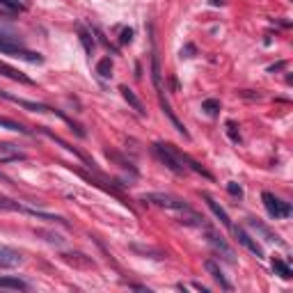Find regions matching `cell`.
<instances>
[{"mask_svg": "<svg viewBox=\"0 0 293 293\" xmlns=\"http://www.w3.org/2000/svg\"><path fill=\"white\" fill-rule=\"evenodd\" d=\"M154 152H156V156L160 158V160L168 165V170H172L174 174L184 176V174L188 172V168L184 165V160L179 158V154H176V149H174L172 144H163V142H156V144H154Z\"/></svg>", "mask_w": 293, "mask_h": 293, "instance_id": "cell-1", "label": "cell"}, {"mask_svg": "<svg viewBox=\"0 0 293 293\" xmlns=\"http://www.w3.org/2000/svg\"><path fill=\"white\" fill-rule=\"evenodd\" d=\"M261 200H264V206H266L268 216L275 218V220H280V218H288L291 216V204L288 202H282L277 195H272V192H264L261 195Z\"/></svg>", "mask_w": 293, "mask_h": 293, "instance_id": "cell-2", "label": "cell"}, {"mask_svg": "<svg viewBox=\"0 0 293 293\" xmlns=\"http://www.w3.org/2000/svg\"><path fill=\"white\" fill-rule=\"evenodd\" d=\"M142 202H149V204H154V206L168 208V211H181V208L188 206V204H186V202H181L179 197L165 195V192H149V195L142 197Z\"/></svg>", "mask_w": 293, "mask_h": 293, "instance_id": "cell-3", "label": "cell"}, {"mask_svg": "<svg viewBox=\"0 0 293 293\" xmlns=\"http://www.w3.org/2000/svg\"><path fill=\"white\" fill-rule=\"evenodd\" d=\"M206 240H208V245H211L213 250L220 252V254H222L224 259L229 261V264H234V250L229 248L227 243H224L222 236H218V234L213 232V229H206Z\"/></svg>", "mask_w": 293, "mask_h": 293, "instance_id": "cell-4", "label": "cell"}, {"mask_svg": "<svg viewBox=\"0 0 293 293\" xmlns=\"http://www.w3.org/2000/svg\"><path fill=\"white\" fill-rule=\"evenodd\" d=\"M234 234H236V238H238V243L243 245V248H248V250L252 252V254L256 256V259H264V248H261L256 240H252V236L248 232H245L243 227H232Z\"/></svg>", "mask_w": 293, "mask_h": 293, "instance_id": "cell-5", "label": "cell"}, {"mask_svg": "<svg viewBox=\"0 0 293 293\" xmlns=\"http://www.w3.org/2000/svg\"><path fill=\"white\" fill-rule=\"evenodd\" d=\"M174 213H176V222H181V224H188V227H206L204 216H200V213L192 211L190 206L181 208V211H174Z\"/></svg>", "mask_w": 293, "mask_h": 293, "instance_id": "cell-6", "label": "cell"}, {"mask_svg": "<svg viewBox=\"0 0 293 293\" xmlns=\"http://www.w3.org/2000/svg\"><path fill=\"white\" fill-rule=\"evenodd\" d=\"M23 264L21 252L12 250L7 245H0V268H16Z\"/></svg>", "mask_w": 293, "mask_h": 293, "instance_id": "cell-7", "label": "cell"}, {"mask_svg": "<svg viewBox=\"0 0 293 293\" xmlns=\"http://www.w3.org/2000/svg\"><path fill=\"white\" fill-rule=\"evenodd\" d=\"M30 7V0H0V14L5 16H16Z\"/></svg>", "mask_w": 293, "mask_h": 293, "instance_id": "cell-8", "label": "cell"}, {"mask_svg": "<svg viewBox=\"0 0 293 293\" xmlns=\"http://www.w3.org/2000/svg\"><path fill=\"white\" fill-rule=\"evenodd\" d=\"M158 101H160V108H163V112L168 114V120L172 122V126H174V128L179 130V133H181V136L186 138V140H190V133H188V130H186V126H184V124H181V122H179V117H176V114H174V110L170 108L168 98H165L163 94H158Z\"/></svg>", "mask_w": 293, "mask_h": 293, "instance_id": "cell-9", "label": "cell"}, {"mask_svg": "<svg viewBox=\"0 0 293 293\" xmlns=\"http://www.w3.org/2000/svg\"><path fill=\"white\" fill-rule=\"evenodd\" d=\"M0 76L10 78V80H16V82H23V85H34V82H32V78H28L26 74H21L18 69L10 66L7 62H0Z\"/></svg>", "mask_w": 293, "mask_h": 293, "instance_id": "cell-10", "label": "cell"}, {"mask_svg": "<svg viewBox=\"0 0 293 293\" xmlns=\"http://www.w3.org/2000/svg\"><path fill=\"white\" fill-rule=\"evenodd\" d=\"M204 268H206L208 275H211L213 280H216V282L220 284V288H224V291H232V284H229L227 280H224L222 270H220V266H218L216 261H213V259H206V261H204Z\"/></svg>", "mask_w": 293, "mask_h": 293, "instance_id": "cell-11", "label": "cell"}, {"mask_svg": "<svg viewBox=\"0 0 293 293\" xmlns=\"http://www.w3.org/2000/svg\"><path fill=\"white\" fill-rule=\"evenodd\" d=\"M202 197H204V200H206V204H208V208H211V211H213V216H216L218 220H220V222H222V224H224V227H227V229H232L234 224H232V220H229L227 211H224V208L220 206V204H218V202L213 200L211 195H206V192H204V195H202Z\"/></svg>", "mask_w": 293, "mask_h": 293, "instance_id": "cell-12", "label": "cell"}, {"mask_svg": "<svg viewBox=\"0 0 293 293\" xmlns=\"http://www.w3.org/2000/svg\"><path fill=\"white\" fill-rule=\"evenodd\" d=\"M120 92H122V96L126 98V104H128L133 110H138V114H144V112H146L144 106H142V101L136 96V92H133V90H128L126 85H122V87H120Z\"/></svg>", "mask_w": 293, "mask_h": 293, "instance_id": "cell-13", "label": "cell"}, {"mask_svg": "<svg viewBox=\"0 0 293 293\" xmlns=\"http://www.w3.org/2000/svg\"><path fill=\"white\" fill-rule=\"evenodd\" d=\"M176 154H179V158L184 160V165H186L188 170H192V172H197V174H202V176H206V179H211V181H213V174L208 172V170H204V168H202V165L197 163V160H192V158H190L188 154H181L179 149H176Z\"/></svg>", "mask_w": 293, "mask_h": 293, "instance_id": "cell-14", "label": "cell"}, {"mask_svg": "<svg viewBox=\"0 0 293 293\" xmlns=\"http://www.w3.org/2000/svg\"><path fill=\"white\" fill-rule=\"evenodd\" d=\"M0 288H14V291H28V284L18 277H0Z\"/></svg>", "mask_w": 293, "mask_h": 293, "instance_id": "cell-15", "label": "cell"}, {"mask_svg": "<svg viewBox=\"0 0 293 293\" xmlns=\"http://www.w3.org/2000/svg\"><path fill=\"white\" fill-rule=\"evenodd\" d=\"M78 37H80L82 48H85L87 53L92 55V53H94V48H96V42H94L92 32H87V30H85V28H82V26H78Z\"/></svg>", "mask_w": 293, "mask_h": 293, "instance_id": "cell-16", "label": "cell"}, {"mask_svg": "<svg viewBox=\"0 0 293 293\" xmlns=\"http://www.w3.org/2000/svg\"><path fill=\"white\" fill-rule=\"evenodd\" d=\"M272 270H275V275H280L282 280H291V266H288L284 259H277V256H272Z\"/></svg>", "mask_w": 293, "mask_h": 293, "instance_id": "cell-17", "label": "cell"}, {"mask_svg": "<svg viewBox=\"0 0 293 293\" xmlns=\"http://www.w3.org/2000/svg\"><path fill=\"white\" fill-rule=\"evenodd\" d=\"M0 126L7 130H14V133H21V136H32L23 124H18V122H14V120H7V117H0Z\"/></svg>", "mask_w": 293, "mask_h": 293, "instance_id": "cell-18", "label": "cell"}, {"mask_svg": "<svg viewBox=\"0 0 293 293\" xmlns=\"http://www.w3.org/2000/svg\"><path fill=\"white\" fill-rule=\"evenodd\" d=\"M248 224H250L252 229H256V232H261V234H264V236H266V240H275V243H282V240L277 238V236H275V234H272L268 227H264V224H261L259 220H250Z\"/></svg>", "mask_w": 293, "mask_h": 293, "instance_id": "cell-19", "label": "cell"}, {"mask_svg": "<svg viewBox=\"0 0 293 293\" xmlns=\"http://www.w3.org/2000/svg\"><path fill=\"white\" fill-rule=\"evenodd\" d=\"M0 211H18V213H26V206H21V204H18V202H14V200L0 197Z\"/></svg>", "mask_w": 293, "mask_h": 293, "instance_id": "cell-20", "label": "cell"}, {"mask_svg": "<svg viewBox=\"0 0 293 293\" xmlns=\"http://www.w3.org/2000/svg\"><path fill=\"white\" fill-rule=\"evenodd\" d=\"M96 74L98 76H104V78L112 76V60H110V58H104V60L96 64Z\"/></svg>", "mask_w": 293, "mask_h": 293, "instance_id": "cell-21", "label": "cell"}, {"mask_svg": "<svg viewBox=\"0 0 293 293\" xmlns=\"http://www.w3.org/2000/svg\"><path fill=\"white\" fill-rule=\"evenodd\" d=\"M202 110L206 114H211V117H216V114L220 112V101H218V98H206V101L202 104Z\"/></svg>", "mask_w": 293, "mask_h": 293, "instance_id": "cell-22", "label": "cell"}, {"mask_svg": "<svg viewBox=\"0 0 293 293\" xmlns=\"http://www.w3.org/2000/svg\"><path fill=\"white\" fill-rule=\"evenodd\" d=\"M130 248L136 252H140V254H154V259H163L165 256L160 250H152V248H140V245H130Z\"/></svg>", "mask_w": 293, "mask_h": 293, "instance_id": "cell-23", "label": "cell"}, {"mask_svg": "<svg viewBox=\"0 0 293 293\" xmlns=\"http://www.w3.org/2000/svg\"><path fill=\"white\" fill-rule=\"evenodd\" d=\"M227 192L232 197H236V200H240V197H243V188H240L236 181H229V184H227Z\"/></svg>", "mask_w": 293, "mask_h": 293, "instance_id": "cell-24", "label": "cell"}, {"mask_svg": "<svg viewBox=\"0 0 293 293\" xmlns=\"http://www.w3.org/2000/svg\"><path fill=\"white\" fill-rule=\"evenodd\" d=\"M224 126H227V136L232 138V142H236V144H238V142H240V133L236 130V124H234V122H227Z\"/></svg>", "mask_w": 293, "mask_h": 293, "instance_id": "cell-25", "label": "cell"}, {"mask_svg": "<svg viewBox=\"0 0 293 293\" xmlns=\"http://www.w3.org/2000/svg\"><path fill=\"white\" fill-rule=\"evenodd\" d=\"M133 42V30L130 28H124L122 30V37H120V44H130Z\"/></svg>", "mask_w": 293, "mask_h": 293, "instance_id": "cell-26", "label": "cell"}, {"mask_svg": "<svg viewBox=\"0 0 293 293\" xmlns=\"http://www.w3.org/2000/svg\"><path fill=\"white\" fill-rule=\"evenodd\" d=\"M195 55V46L192 44H188L186 48H181V58H192Z\"/></svg>", "mask_w": 293, "mask_h": 293, "instance_id": "cell-27", "label": "cell"}, {"mask_svg": "<svg viewBox=\"0 0 293 293\" xmlns=\"http://www.w3.org/2000/svg\"><path fill=\"white\" fill-rule=\"evenodd\" d=\"M0 181H5V184H12V179H10V176H5L2 172H0Z\"/></svg>", "mask_w": 293, "mask_h": 293, "instance_id": "cell-28", "label": "cell"}, {"mask_svg": "<svg viewBox=\"0 0 293 293\" xmlns=\"http://www.w3.org/2000/svg\"><path fill=\"white\" fill-rule=\"evenodd\" d=\"M211 5H222V0H211Z\"/></svg>", "mask_w": 293, "mask_h": 293, "instance_id": "cell-29", "label": "cell"}]
</instances>
